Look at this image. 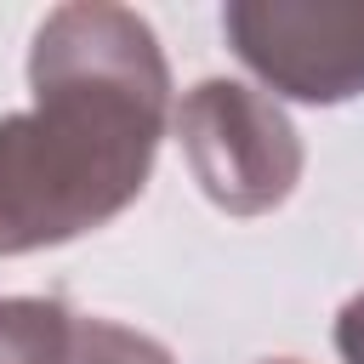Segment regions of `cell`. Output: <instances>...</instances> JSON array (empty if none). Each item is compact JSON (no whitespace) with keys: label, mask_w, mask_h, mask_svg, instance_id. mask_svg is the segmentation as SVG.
Segmentation results:
<instances>
[{"label":"cell","mask_w":364,"mask_h":364,"mask_svg":"<svg viewBox=\"0 0 364 364\" xmlns=\"http://www.w3.org/2000/svg\"><path fill=\"white\" fill-rule=\"evenodd\" d=\"M23 114H0V256L114 222L154 176L171 125L159 34L131 6H57L28 46Z\"/></svg>","instance_id":"6da1fadb"},{"label":"cell","mask_w":364,"mask_h":364,"mask_svg":"<svg viewBox=\"0 0 364 364\" xmlns=\"http://www.w3.org/2000/svg\"><path fill=\"white\" fill-rule=\"evenodd\" d=\"M176 136L193 182L228 216H267L301 182V136L290 114L245 80H199L176 102Z\"/></svg>","instance_id":"7a4b0ae2"},{"label":"cell","mask_w":364,"mask_h":364,"mask_svg":"<svg viewBox=\"0 0 364 364\" xmlns=\"http://www.w3.org/2000/svg\"><path fill=\"white\" fill-rule=\"evenodd\" d=\"M233 57L290 102H347L364 91V6L341 0H233L222 11Z\"/></svg>","instance_id":"3957f363"},{"label":"cell","mask_w":364,"mask_h":364,"mask_svg":"<svg viewBox=\"0 0 364 364\" xmlns=\"http://www.w3.org/2000/svg\"><path fill=\"white\" fill-rule=\"evenodd\" d=\"M85 313L57 296H0V364H80Z\"/></svg>","instance_id":"277c9868"},{"label":"cell","mask_w":364,"mask_h":364,"mask_svg":"<svg viewBox=\"0 0 364 364\" xmlns=\"http://www.w3.org/2000/svg\"><path fill=\"white\" fill-rule=\"evenodd\" d=\"M80 364H176L154 336L125 330L114 318H91L85 313V341H80Z\"/></svg>","instance_id":"5b68a950"},{"label":"cell","mask_w":364,"mask_h":364,"mask_svg":"<svg viewBox=\"0 0 364 364\" xmlns=\"http://www.w3.org/2000/svg\"><path fill=\"white\" fill-rule=\"evenodd\" d=\"M336 353H341V364H364V290L347 296L336 313Z\"/></svg>","instance_id":"8992f818"},{"label":"cell","mask_w":364,"mask_h":364,"mask_svg":"<svg viewBox=\"0 0 364 364\" xmlns=\"http://www.w3.org/2000/svg\"><path fill=\"white\" fill-rule=\"evenodd\" d=\"M262 364H301V358H262Z\"/></svg>","instance_id":"52a82bcc"}]
</instances>
